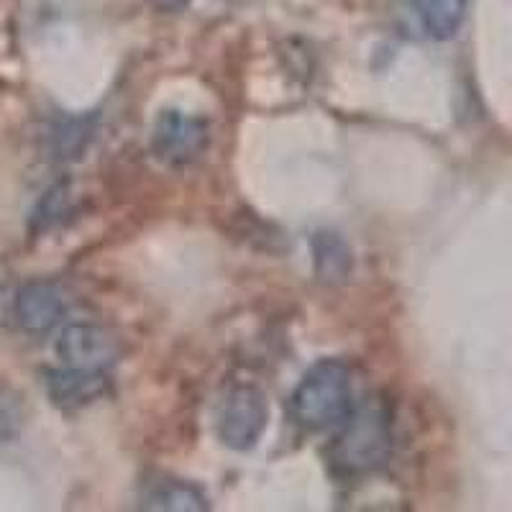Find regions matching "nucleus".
I'll use <instances>...</instances> for the list:
<instances>
[{
	"label": "nucleus",
	"mask_w": 512,
	"mask_h": 512,
	"mask_svg": "<svg viewBox=\"0 0 512 512\" xmlns=\"http://www.w3.org/2000/svg\"><path fill=\"white\" fill-rule=\"evenodd\" d=\"M290 413L308 431H326L354 413V382L344 361L323 359L305 372L290 397Z\"/></svg>",
	"instance_id": "f257e3e1"
},
{
	"label": "nucleus",
	"mask_w": 512,
	"mask_h": 512,
	"mask_svg": "<svg viewBox=\"0 0 512 512\" xmlns=\"http://www.w3.org/2000/svg\"><path fill=\"white\" fill-rule=\"evenodd\" d=\"M341 425L344 431L333 446V461L344 472H367L387 459L392 433L390 420L382 410H359V413H351Z\"/></svg>",
	"instance_id": "f03ea898"
},
{
	"label": "nucleus",
	"mask_w": 512,
	"mask_h": 512,
	"mask_svg": "<svg viewBox=\"0 0 512 512\" xmlns=\"http://www.w3.org/2000/svg\"><path fill=\"white\" fill-rule=\"evenodd\" d=\"M269 423L264 395L251 384H236L223 395L216 410L218 438L233 451H249L262 438Z\"/></svg>",
	"instance_id": "7ed1b4c3"
},
{
	"label": "nucleus",
	"mask_w": 512,
	"mask_h": 512,
	"mask_svg": "<svg viewBox=\"0 0 512 512\" xmlns=\"http://www.w3.org/2000/svg\"><path fill=\"white\" fill-rule=\"evenodd\" d=\"M57 356L64 367L85 372H111L121 359L116 336L93 323H72L57 338Z\"/></svg>",
	"instance_id": "20e7f679"
},
{
	"label": "nucleus",
	"mask_w": 512,
	"mask_h": 512,
	"mask_svg": "<svg viewBox=\"0 0 512 512\" xmlns=\"http://www.w3.org/2000/svg\"><path fill=\"white\" fill-rule=\"evenodd\" d=\"M70 310V297L62 290V285L47 280L26 282L16 292L13 300V315L21 331L26 333H47L62 323V318Z\"/></svg>",
	"instance_id": "39448f33"
},
{
	"label": "nucleus",
	"mask_w": 512,
	"mask_h": 512,
	"mask_svg": "<svg viewBox=\"0 0 512 512\" xmlns=\"http://www.w3.org/2000/svg\"><path fill=\"white\" fill-rule=\"evenodd\" d=\"M208 144V123L180 111H164L154 126L152 146L159 159L172 164L192 162Z\"/></svg>",
	"instance_id": "423d86ee"
},
{
	"label": "nucleus",
	"mask_w": 512,
	"mask_h": 512,
	"mask_svg": "<svg viewBox=\"0 0 512 512\" xmlns=\"http://www.w3.org/2000/svg\"><path fill=\"white\" fill-rule=\"evenodd\" d=\"M47 392L57 408H82L103 400L111 392L108 372H85V369H54L47 372Z\"/></svg>",
	"instance_id": "0eeeda50"
},
{
	"label": "nucleus",
	"mask_w": 512,
	"mask_h": 512,
	"mask_svg": "<svg viewBox=\"0 0 512 512\" xmlns=\"http://www.w3.org/2000/svg\"><path fill=\"white\" fill-rule=\"evenodd\" d=\"M144 510H172V512H192L208 510V497L200 487L182 479H159L146 487L141 495Z\"/></svg>",
	"instance_id": "6e6552de"
},
{
	"label": "nucleus",
	"mask_w": 512,
	"mask_h": 512,
	"mask_svg": "<svg viewBox=\"0 0 512 512\" xmlns=\"http://www.w3.org/2000/svg\"><path fill=\"white\" fill-rule=\"evenodd\" d=\"M472 0H415V13L428 36L438 41L454 39L464 26Z\"/></svg>",
	"instance_id": "1a4fd4ad"
},
{
	"label": "nucleus",
	"mask_w": 512,
	"mask_h": 512,
	"mask_svg": "<svg viewBox=\"0 0 512 512\" xmlns=\"http://www.w3.org/2000/svg\"><path fill=\"white\" fill-rule=\"evenodd\" d=\"M313 259L320 280L331 282V285L344 282L354 267L349 244L331 231H320L313 236Z\"/></svg>",
	"instance_id": "9d476101"
},
{
	"label": "nucleus",
	"mask_w": 512,
	"mask_h": 512,
	"mask_svg": "<svg viewBox=\"0 0 512 512\" xmlns=\"http://www.w3.org/2000/svg\"><path fill=\"white\" fill-rule=\"evenodd\" d=\"M95 134V116H77V118H64L54 126V154L59 159H75L80 152H85L88 141Z\"/></svg>",
	"instance_id": "9b49d317"
},
{
	"label": "nucleus",
	"mask_w": 512,
	"mask_h": 512,
	"mask_svg": "<svg viewBox=\"0 0 512 512\" xmlns=\"http://www.w3.org/2000/svg\"><path fill=\"white\" fill-rule=\"evenodd\" d=\"M152 3L159 8V11L175 13V11H182V8L190 6L192 0H152Z\"/></svg>",
	"instance_id": "f8f14e48"
}]
</instances>
